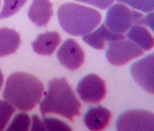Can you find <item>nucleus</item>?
I'll return each mask as SVG.
<instances>
[{"instance_id":"1","label":"nucleus","mask_w":154,"mask_h":131,"mask_svg":"<svg viewBox=\"0 0 154 131\" xmlns=\"http://www.w3.org/2000/svg\"><path fill=\"white\" fill-rule=\"evenodd\" d=\"M44 92L42 82L23 72L10 75L3 91V98L20 110L29 111L40 101Z\"/></svg>"},{"instance_id":"2","label":"nucleus","mask_w":154,"mask_h":131,"mask_svg":"<svg viewBox=\"0 0 154 131\" xmlns=\"http://www.w3.org/2000/svg\"><path fill=\"white\" fill-rule=\"evenodd\" d=\"M81 104L72 88L64 78H54L49 82L48 89L40 104L42 115L54 113L73 121L80 115Z\"/></svg>"},{"instance_id":"3","label":"nucleus","mask_w":154,"mask_h":131,"mask_svg":"<svg viewBox=\"0 0 154 131\" xmlns=\"http://www.w3.org/2000/svg\"><path fill=\"white\" fill-rule=\"evenodd\" d=\"M57 16L61 28L68 34L75 36L91 32L102 19L100 13L96 10L73 2L60 6Z\"/></svg>"},{"instance_id":"4","label":"nucleus","mask_w":154,"mask_h":131,"mask_svg":"<svg viewBox=\"0 0 154 131\" xmlns=\"http://www.w3.org/2000/svg\"><path fill=\"white\" fill-rule=\"evenodd\" d=\"M143 19L142 13L124 4H116L108 9L105 24L112 31L123 34L134 25H143Z\"/></svg>"},{"instance_id":"5","label":"nucleus","mask_w":154,"mask_h":131,"mask_svg":"<svg viewBox=\"0 0 154 131\" xmlns=\"http://www.w3.org/2000/svg\"><path fill=\"white\" fill-rule=\"evenodd\" d=\"M116 127L124 131H154V113L141 109L126 111L118 118Z\"/></svg>"},{"instance_id":"6","label":"nucleus","mask_w":154,"mask_h":131,"mask_svg":"<svg viewBox=\"0 0 154 131\" xmlns=\"http://www.w3.org/2000/svg\"><path fill=\"white\" fill-rule=\"evenodd\" d=\"M143 54V50L135 43L122 39L109 42L106 57L112 65L122 66Z\"/></svg>"},{"instance_id":"7","label":"nucleus","mask_w":154,"mask_h":131,"mask_svg":"<svg viewBox=\"0 0 154 131\" xmlns=\"http://www.w3.org/2000/svg\"><path fill=\"white\" fill-rule=\"evenodd\" d=\"M76 92L84 102L94 104L105 98L106 89L105 81L100 77L91 74L81 79L77 85Z\"/></svg>"},{"instance_id":"8","label":"nucleus","mask_w":154,"mask_h":131,"mask_svg":"<svg viewBox=\"0 0 154 131\" xmlns=\"http://www.w3.org/2000/svg\"><path fill=\"white\" fill-rule=\"evenodd\" d=\"M131 72L144 90L154 94V53L135 62L131 67Z\"/></svg>"},{"instance_id":"9","label":"nucleus","mask_w":154,"mask_h":131,"mask_svg":"<svg viewBox=\"0 0 154 131\" xmlns=\"http://www.w3.org/2000/svg\"><path fill=\"white\" fill-rule=\"evenodd\" d=\"M60 62L66 68L74 71L81 66L84 61V52L76 40L69 38L57 53Z\"/></svg>"},{"instance_id":"10","label":"nucleus","mask_w":154,"mask_h":131,"mask_svg":"<svg viewBox=\"0 0 154 131\" xmlns=\"http://www.w3.org/2000/svg\"><path fill=\"white\" fill-rule=\"evenodd\" d=\"M122 34L116 33L110 30L104 24H102L97 30L90 32L82 37V40L87 44L96 50L105 48L106 42L108 43L114 40L125 39Z\"/></svg>"},{"instance_id":"11","label":"nucleus","mask_w":154,"mask_h":131,"mask_svg":"<svg viewBox=\"0 0 154 131\" xmlns=\"http://www.w3.org/2000/svg\"><path fill=\"white\" fill-rule=\"evenodd\" d=\"M111 118L109 110L101 106L89 109L84 117V122L90 130H102L108 125Z\"/></svg>"},{"instance_id":"12","label":"nucleus","mask_w":154,"mask_h":131,"mask_svg":"<svg viewBox=\"0 0 154 131\" xmlns=\"http://www.w3.org/2000/svg\"><path fill=\"white\" fill-rule=\"evenodd\" d=\"M52 14V4L49 0H33L28 11L29 19L40 27L47 25Z\"/></svg>"},{"instance_id":"13","label":"nucleus","mask_w":154,"mask_h":131,"mask_svg":"<svg viewBox=\"0 0 154 131\" xmlns=\"http://www.w3.org/2000/svg\"><path fill=\"white\" fill-rule=\"evenodd\" d=\"M61 42L60 34L57 31H48L38 36L32 42L34 52L41 55H51Z\"/></svg>"},{"instance_id":"14","label":"nucleus","mask_w":154,"mask_h":131,"mask_svg":"<svg viewBox=\"0 0 154 131\" xmlns=\"http://www.w3.org/2000/svg\"><path fill=\"white\" fill-rule=\"evenodd\" d=\"M20 43L19 34L13 29L0 28V57L14 53Z\"/></svg>"},{"instance_id":"15","label":"nucleus","mask_w":154,"mask_h":131,"mask_svg":"<svg viewBox=\"0 0 154 131\" xmlns=\"http://www.w3.org/2000/svg\"><path fill=\"white\" fill-rule=\"evenodd\" d=\"M126 36L141 49L149 51L154 47V37L146 27L140 24L131 27Z\"/></svg>"},{"instance_id":"16","label":"nucleus","mask_w":154,"mask_h":131,"mask_svg":"<svg viewBox=\"0 0 154 131\" xmlns=\"http://www.w3.org/2000/svg\"><path fill=\"white\" fill-rule=\"evenodd\" d=\"M30 118L26 113L17 114L9 124L6 131H27L29 128Z\"/></svg>"},{"instance_id":"17","label":"nucleus","mask_w":154,"mask_h":131,"mask_svg":"<svg viewBox=\"0 0 154 131\" xmlns=\"http://www.w3.org/2000/svg\"><path fill=\"white\" fill-rule=\"evenodd\" d=\"M27 0H4L0 19H4L13 16L17 13L26 3Z\"/></svg>"},{"instance_id":"18","label":"nucleus","mask_w":154,"mask_h":131,"mask_svg":"<svg viewBox=\"0 0 154 131\" xmlns=\"http://www.w3.org/2000/svg\"><path fill=\"white\" fill-rule=\"evenodd\" d=\"M14 112L15 108L11 103L0 100V131L4 130Z\"/></svg>"},{"instance_id":"19","label":"nucleus","mask_w":154,"mask_h":131,"mask_svg":"<svg viewBox=\"0 0 154 131\" xmlns=\"http://www.w3.org/2000/svg\"><path fill=\"white\" fill-rule=\"evenodd\" d=\"M117 1L144 13H149L154 10V0H117Z\"/></svg>"},{"instance_id":"20","label":"nucleus","mask_w":154,"mask_h":131,"mask_svg":"<svg viewBox=\"0 0 154 131\" xmlns=\"http://www.w3.org/2000/svg\"><path fill=\"white\" fill-rule=\"evenodd\" d=\"M46 131H70V127L63 121L52 117H45L43 119Z\"/></svg>"},{"instance_id":"21","label":"nucleus","mask_w":154,"mask_h":131,"mask_svg":"<svg viewBox=\"0 0 154 131\" xmlns=\"http://www.w3.org/2000/svg\"><path fill=\"white\" fill-rule=\"evenodd\" d=\"M79 2L85 3L94 6L101 10L108 8L115 0H75Z\"/></svg>"},{"instance_id":"22","label":"nucleus","mask_w":154,"mask_h":131,"mask_svg":"<svg viewBox=\"0 0 154 131\" xmlns=\"http://www.w3.org/2000/svg\"><path fill=\"white\" fill-rule=\"evenodd\" d=\"M31 131H46L43 121H41L36 115L32 116Z\"/></svg>"},{"instance_id":"23","label":"nucleus","mask_w":154,"mask_h":131,"mask_svg":"<svg viewBox=\"0 0 154 131\" xmlns=\"http://www.w3.org/2000/svg\"><path fill=\"white\" fill-rule=\"evenodd\" d=\"M143 25L148 26L154 33V12L150 13L144 17Z\"/></svg>"},{"instance_id":"24","label":"nucleus","mask_w":154,"mask_h":131,"mask_svg":"<svg viewBox=\"0 0 154 131\" xmlns=\"http://www.w3.org/2000/svg\"><path fill=\"white\" fill-rule=\"evenodd\" d=\"M3 81H4V76H3V74L1 72V71L0 70V89L1 88V87L2 86Z\"/></svg>"},{"instance_id":"25","label":"nucleus","mask_w":154,"mask_h":131,"mask_svg":"<svg viewBox=\"0 0 154 131\" xmlns=\"http://www.w3.org/2000/svg\"><path fill=\"white\" fill-rule=\"evenodd\" d=\"M0 3H1V0H0Z\"/></svg>"}]
</instances>
